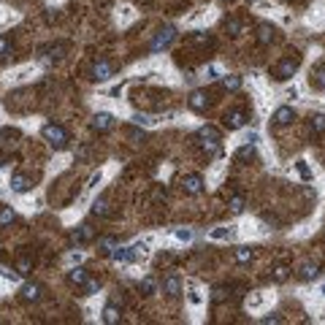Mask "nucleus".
Wrapping results in <instances>:
<instances>
[{"instance_id":"40","label":"nucleus","mask_w":325,"mask_h":325,"mask_svg":"<svg viewBox=\"0 0 325 325\" xmlns=\"http://www.w3.org/2000/svg\"><path fill=\"white\" fill-rule=\"evenodd\" d=\"M127 136H130V138H144V130H136V127H130V130H127Z\"/></svg>"},{"instance_id":"4","label":"nucleus","mask_w":325,"mask_h":325,"mask_svg":"<svg viewBox=\"0 0 325 325\" xmlns=\"http://www.w3.org/2000/svg\"><path fill=\"white\" fill-rule=\"evenodd\" d=\"M173 38H176V27L165 25V27L158 33V36H155L152 44H149V49H152V52H162V49H168V46L173 44Z\"/></svg>"},{"instance_id":"14","label":"nucleus","mask_w":325,"mask_h":325,"mask_svg":"<svg viewBox=\"0 0 325 325\" xmlns=\"http://www.w3.org/2000/svg\"><path fill=\"white\" fill-rule=\"evenodd\" d=\"M19 141V130H3L0 133V149H11Z\"/></svg>"},{"instance_id":"10","label":"nucleus","mask_w":325,"mask_h":325,"mask_svg":"<svg viewBox=\"0 0 325 325\" xmlns=\"http://www.w3.org/2000/svg\"><path fill=\"white\" fill-rule=\"evenodd\" d=\"M22 301H27V304H36V301H41L44 298V287H41V284H25V287H22Z\"/></svg>"},{"instance_id":"6","label":"nucleus","mask_w":325,"mask_h":325,"mask_svg":"<svg viewBox=\"0 0 325 325\" xmlns=\"http://www.w3.org/2000/svg\"><path fill=\"white\" fill-rule=\"evenodd\" d=\"M111 76H114V62L98 60L95 65H92V79H95V81H106V79H111Z\"/></svg>"},{"instance_id":"36","label":"nucleus","mask_w":325,"mask_h":325,"mask_svg":"<svg viewBox=\"0 0 325 325\" xmlns=\"http://www.w3.org/2000/svg\"><path fill=\"white\" fill-rule=\"evenodd\" d=\"M133 122H136V125H152V117H147V114H136V117H133Z\"/></svg>"},{"instance_id":"26","label":"nucleus","mask_w":325,"mask_h":325,"mask_svg":"<svg viewBox=\"0 0 325 325\" xmlns=\"http://www.w3.org/2000/svg\"><path fill=\"white\" fill-rule=\"evenodd\" d=\"M92 214H95V217H106V214H108V203H106V198H98L95 203H92Z\"/></svg>"},{"instance_id":"12","label":"nucleus","mask_w":325,"mask_h":325,"mask_svg":"<svg viewBox=\"0 0 325 325\" xmlns=\"http://www.w3.org/2000/svg\"><path fill=\"white\" fill-rule=\"evenodd\" d=\"M162 293L168 295V298H176L179 293H182V282H179V276H165V279H162Z\"/></svg>"},{"instance_id":"13","label":"nucleus","mask_w":325,"mask_h":325,"mask_svg":"<svg viewBox=\"0 0 325 325\" xmlns=\"http://www.w3.org/2000/svg\"><path fill=\"white\" fill-rule=\"evenodd\" d=\"M295 119V111L290 106H279L274 111V125H279V127H284V125H290V122Z\"/></svg>"},{"instance_id":"11","label":"nucleus","mask_w":325,"mask_h":325,"mask_svg":"<svg viewBox=\"0 0 325 325\" xmlns=\"http://www.w3.org/2000/svg\"><path fill=\"white\" fill-rule=\"evenodd\" d=\"M11 190L14 193H27V190H33V179L25 176V173H14L11 176Z\"/></svg>"},{"instance_id":"33","label":"nucleus","mask_w":325,"mask_h":325,"mask_svg":"<svg viewBox=\"0 0 325 325\" xmlns=\"http://www.w3.org/2000/svg\"><path fill=\"white\" fill-rule=\"evenodd\" d=\"M8 52H11V38L8 36H0V60L8 57Z\"/></svg>"},{"instance_id":"31","label":"nucleus","mask_w":325,"mask_h":325,"mask_svg":"<svg viewBox=\"0 0 325 325\" xmlns=\"http://www.w3.org/2000/svg\"><path fill=\"white\" fill-rule=\"evenodd\" d=\"M230 212L233 214H239V212H244V195H233V198H230Z\"/></svg>"},{"instance_id":"2","label":"nucleus","mask_w":325,"mask_h":325,"mask_svg":"<svg viewBox=\"0 0 325 325\" xmlns=\"http://www.w3.org/2000/svg\"><path fill=\"white\" fill-rule=\"evenodd\" d=\"M298 65H301V57L298 54H293V57H284V60L279 62V65L271 71V76H274L276 81H287L290 76H293L295 71H298Z\"/></svg>"},{"instance_id":"18","label":"nucleus","mask_w":325,"mask_h":325,"mask_svg":"<svg viewBox=\"0 0 325 325\" xmlns=\"http://www.w3.org/2000/svg\"><path fill=\"white\" fill-rule=\"evenodd\" d=\"M252 258H255V249H252V247H239V249L233 252V260H236V263H249Z\"/></svg>"},{"instance_id":"3","label":"nucleus","mask_w":325,"mask_h":325,"mask_svg":"<svg viewBox=\"0 0 325 325\" xmlns=\"http://www.w3.org/2000/svg\"><path fill=\"white\" fill-rule=\"evenodd\" d=\"M44 138L49 141V147H54V149H62L68 144V133L62 130L60 125H46L44 127Z\"/></svg>"},{"instance_id":"28","label":"nucleus","mask_w":325,"mask_h":325,"mask_svg":"<svg viewBox=\"0 0 325 325\" xmlns=\"http://www.w3.org/2000/svg\"><path fill=\"white\" fill-rule=\"evenodd\" d=\"M225 30H228L230 36H239V33L244 30V22L241 19H228L225 22Z\"/></svg>"},{"instance_id":"37","label":"nucleus","mask_w":325,"mask_h":325,"mask_svg":"<svg viewBox=\"0 0 325 325\" xmlns=\"http://www.w3.org/2000/svg\"><path fill=\"white\" fill-rule=\"evenodd\" d=\"M98 287H101V282H95V279H87V284H84V290H87V293H95Z\"/></svg>"},{"instance_id":"1","label":"nucleus","mask_w":325,"mask_h":325,"mask_svg":"<svg viewBox=\"0 0 325 325\" xmlns=\"http://www.w3.org/2000/svg\"><path fill=\"white\" fill-rule=\"evenodd\" d=\"M198 144H201V149L206 155H217L219 152V130L212 127V125L201 127L198 130Z\"/></svg>"},{"instance_id":"25","label":"nucleus","mask_w":325,"mask_h":325,"mask_svg":"<svg viewBox=\"0 0 325 325\" xmlns=\"http://www.w3.org/2000/svg\"><path fill=\"white\" fill-rule=\"evenodd\" d=\"M117 320H119V312H117V306H114V304H108L106 309H103V323H106V325H114Z\"/></svg>"},{"instance_id":"34","label":"nucleus","mask_w":325,"mask_h":325,"mask_svg":"<svg viewBox=\"0 0 325 325\" xmlns=\"http://www.w3.org/2000/svg\"><path fill=\"white\" fill-rule=\"evenodd\" d=\"M252 155H255V147H252V144H247V147H241L239 152H236V158L244 160V158H252Z\"/></svg>"},{"instance_id":"39","label":"nucleus","mask_w":325,"mask_h":325,"mask_svg":"<svg viewBox=\"0 0 325 325\" xmlns=\"http://www.w3.org/2000/svg\"><path fill=\"white\" fill-rule=\"evenodd\" d=\"M190 236H193L190 230H182V228L176 230V239H182V241H190Z\"/></svg>"},{"instance_id":"32","label":"nucleus","mask_w":325,"mask_h":325,"mask_svg":"<svg viewBox=\"0 0 325 325\" xmlns=\"http://www.w3.org/2000/svg\"><path fill=\"white\" fill-rule=\"evenodd\" d=\"M30 266H33L30 258H19L16 260V271H19V274H30Z\"/></svg>"},{"instance_id":"24","label":"nucleus","mask_w":325,"mask_h":325,"mask_svg":"<svg viewBox=\"0 0 325 325\" xmlns=\"http://www.w3.org/2000/svg\"><path fill=\"white\" fill-rule=\"evenodd\" d=\"M114 247H117V239H114V236H103V239H98V249H101L103 255H108Z\"/></svg>"},{"instance_id":"19","label":"nucleus","mask_w":325,"mask_h":325,"mask_svg":"<svg viewBox=\"0 0 325 325\" xmlns=\"http://www.w3.org/2000/svg\"><path fill=\"white\" fill-rule=\"evenodd\" d=\"M312 87H315V90H325V65L312 71Z\"/></svg>"},{"instance_id":"8","label":"nucleus","mask_w":325,"mask_h":325,"mask_svg":"<svg viewBox=\"0 0 325 325\" xmlns=\"http://www.w3.org/2000/svg\"><path fill=\"white\" fill-rule=\"evenodd\" d=\"M90 127H92L95 133H106V130H111V127H114V117H111V114H106V111H101V114H95V117H92Z\"/></svg>"},{"instance_id":"5","label":"nucleus","mask_w":325,"mask_h":325,"mask_svg":"<svg viewBox=\"0 0 325 325\" xmlns=\"http://www.w3.org/2000/svg\"><path fill=\"white\" fill-rule=\"evenodd\" d=\"M244 122H247V114H244L241 108H230L222 117V125L228 127V130H239V127H244Z\"/></svg>"},{"instance_id":"38","label":"nucleus","mask_w":325,"mask_h":325,"mask_svg":"<svg viewBox=\"0 0 325 325\" xmlns=\"http://www.w3.org/2000/svg\"><path fill=\"white\" fill-rule=\"evenodd\" d=\"M263 325H271V323H282V317L279 315H271V317H263V320H260Z\"/></svg>"},{"instance_id":"29","label":"nucleus","mask_w":325,"mask_h":325,"mask_svg":"<svg viewBox=\"0 0 325 325\" xmlns=\"http://www.w3.org/2000/svg\"><path fill=\"white\" fill-rule=\"evenodd\" d=\"M287 276H290V266H276L274 274H271V279H274V282H284Z\"/></svg>"},{"instance_id":"35","label":"nucleus","mask_w":325,"mask_h":325,"mask_svg":"<svg viewBox=\"0 0 325 325\" xmlns=\"http://www.w3.org/2000/svg\"><path fill=\"white\" fill-rule=\"evenodd\" d=\"M141 290H144V295H152L155 293V279H152V276H147V279L141 282Z\"/></svg>"},{"instance_id":"16","label":"nucleus","mask_w":325,"mask_h":325,"mask_svg":"<svg viewBox=\"0 0 325 325\" xmlns=\"http://www.w3.org/2000/svg\"><path fill=\"white\" fill-rule=\"evenodd\" d=\"M92 236H95V233H92L90 225H79V228L73 230V241H76V244H87V241H92Z\"/></svg>"},{"instance_id":"21","label":"nucleus","mask_w":325,"mask_h":325,"mask_svg":"<svg viewBox=\"0 0 325 325\" xmlns=\"http://www.w3.org/2000/svg\"><path fill=\"white\" fill-rule=\"evenodd\" d=\"M317 274H320V266H317V263H304V266H301V279L309 282V279H315Z\"/></svg>"},{"instance_id":"17","label":"nucleus","mask_w":325,"mask_h":325,"mask_svg":"<svg viewBox=\"0 0 325 325\" xmlns=\"http://www.w3.org/2000/svg\"><path fill=\"white\" fill-rule=\"evenodd\" d=\"M87 279H90V274H87L84 269H71V271H68V282H71V284H79V287H84Z\"/></svg>"},{"instance_id":"9","label":"nucleus","mask_w":325,"mask_h":325,"mask_svg":"<svg viewBox=\"0 0 325 325\" xmlns=\"http://www.w3.org/2000/svg\"><path fill=\"white\" fill-rule=\"evenodd\" d=\"M182 190L187 195H198L203 190V176H198V173H187V176L182 179Z\"/></svg>"},{"instance_id":"22","label":"nucleus","mask_w":325,"mask_h":325,"mask_svg":"<svg viewBox=\"0 0 325 325\" xmlns=\"http://www.w3.org/2000/svg\"><path fill=\"white\" fill-rule=\"evenodd\" d=\"M14 219H16L14 209H11V206H0V228H5V225H11Z\"/></svg>"},{"instance_id":"7","label":"nucleus","mask_w":325,"mask_h":325,"mask_svg":"<svg viewBox=\"0 0 325 325\" xmlns=\"http://www.w3.org/2000/svg\"><path fill=\"white\" fill-rule=\"evenodd\" d=\"M209 98H212L209 92H203V90H195L193 95L187 98V106L193 108V111H206V108H209V103H212Z\"/></svg>"},{"instance_id":"15","label":"nucleus","mask_w":325,"mask_h":325,"mask_svg":"<svg viewBox=\"0 0 325 325\" xmlns=\"http://www.w3.org/2000/svg\"><path fill=\"white\" fill-rule=\"evenodd\" d=\"M274 27H271V25H260L258 27V44L260 46H269L271 44V41H274Z\"/></svg>"},{"instance_id":"20","label":"nucleus","mask_w":325,"mask_h":325,"mask_svg":"<svg viewBox=\"0 0 325 325\" xmlns=\"http://www.w3.org/2000/svg\"><path fill=\"white\" fill-rule=\"evenodd\" d=\"M108 258L117 260V263H125V260H130V247H114L108 252Z\"/></svg>"},{"instance_id":"23","label":"nucleus","mask_w":325,"mask_h":325,"mask_svg":"<svg viewBox=\"0 0 325 325\" xmlns=\"http://www.w3.org/2000/svg\"><path fill=\"white\" fill-rule=\"evenodd\" d=\"M222 87H225V90H230V92L241 90V76H236V73H228V76L222 79Z\"/></svg>"},{"instance_id":"30","label":"nucleus","mask_w":325,"mask_h":325,"mask_svg":"<svg viewBox=\"0 0 325 325\" xmlns=\"http://www.w3.org/2000/svg\"><path fill=\"white\" fill-rule=\"evenodd\" d=\"M209 236H212L214 241H222V239H230V236H233V230H230V228H214Z\"/></svg>"},{"instance_id":"27","label":"nucleus","mask_w":325,"mask_h":325,"mask_svg":"<svg viewBox=\"0 0 325 325\" xmlns=\"http://www.w3.org/2000/svg\"><path fill=\"white\" fill-rule=\"evenodd\" d=\"M312 133H317V136L325 133V114H315L312 117Z\"/></svg>"}]
</instances>
